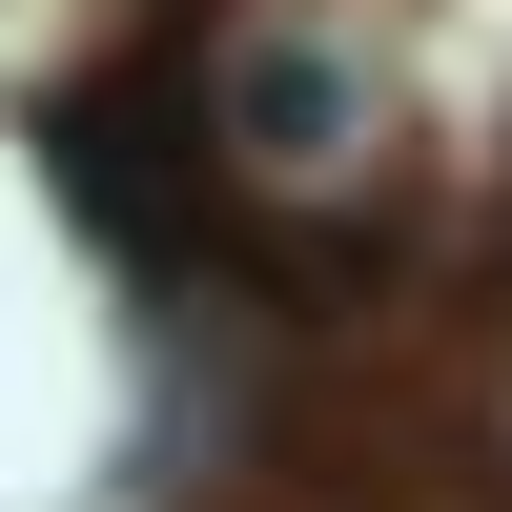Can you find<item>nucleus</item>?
<instances>
[{
  "label": "nucleus",
  "mask_w": 512,
  "mask_h": 512,
  "mask_svg": "<svg viewBox=\"0 0 512 512\" xmlns=\"http://www.w3.org/2000/svg\"><path fill=\"white\" fill-rule=\"evenodd\" d=\"M328 123H349V62H308V41H246L226 62V144L246 164H328Z\"/></svg>",
  "instance_id": "1"
}]
</instances>
